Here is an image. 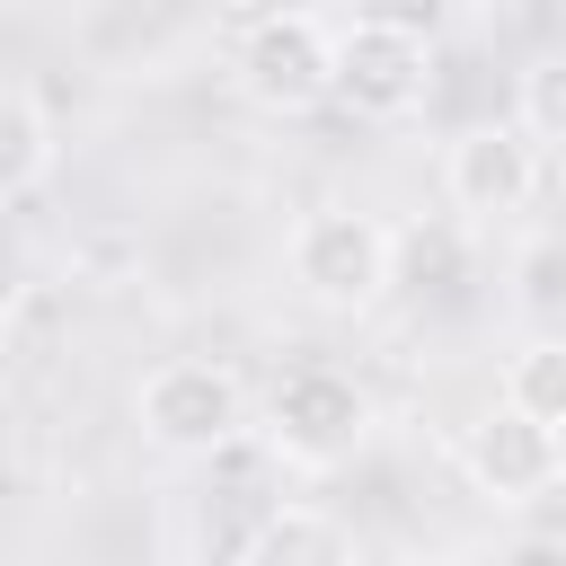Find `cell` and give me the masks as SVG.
<instances>
[{
	"label": "cell",
	"instance_id": "cell-1",
	"mask_svg": "<svg viewBox=\"0 0 566 566\" xmlns=\"http://www.w3.org/2000/svg\"><path fill=\"white\" fill-rule=\"evenodd\" d=\"M389 256H398V239L354 203H318L292 230V283L318 310H371L389 292Z\"/></svg>",
	"mask_w": 566,
	"mask_h": 566
},
{
	"label": "cell",
	"instance_id": "cell-2",
	"mask_svg": "<svg viewBox=\"0 0 566 566\" xmlns=\"http://www.w3.org/2000/svg\"><path fill=\"white\" fill-rule=\"evenodd\" d=\"M239 88L265 115H301V106L336 97V27L310 9H265L239 35Z\"/></svg>",
	"mask_w": 566,
	"mask_h": 566
},
{
	"label": "cell",
	"instance_id": "cell-3",
	"mask_svg": "<svg viewBox=\"0 0 566 566\" xmlns=\"http://www.w3.org/2000/svg\"><path fill=\"white\" fill-rule=\"evenodd\" d=\"M363 433H371V398L345 371H292L265 398V442L292 469H336V460L363 451Z\"/></svg>",
	"mask_w": 566,
	"mask_h": 566
},
{
	"label": "cell",
	"instance_id": "cell-4",
	"mask_svg": "<svg viewBox=\"0 0 566 566\" xmlns=\"http://www.w3.org/2000/svg\"><path fill=\"white\" fill-rule=\"evenodd\" d=\"M248 424V389L221 363H159L142 380V433L159 451H221Z\"/></svg>",
	"mask_w": 566,
	"mask_h": 566
},
{
	"label": "cell",
	"instance_id": "cell-5",
	"mask_svg": "<svg viewBox=\"0 0 566 566\" xmlns=\"http://www.w3.org/2000/svg\"><path fill=\"white\" fill-rule=\"evenodd\" d=\"M442 195L451 212L469 221H504L539 195V142L522 124H469L451 150H442Z\"/></svg>",
	"mask_w": 566,
	"mask_h": 566
},
{
	"label": "cell",
	"instance_id": "cell-6",
	"mask_svg": "<svg viewBox=\"0 0 566 566\" xmlns=\"http://www.w3.org/2000/svg\"><path fill=\"white\" fill-rule=\"evenodd\" d=\"M469 486L478 495H495V504H539L557 478H566V433H548V424H531L522 407H486L478 424H469Z\"/></svg>",
	"mask_w": 566,
	"mask_h": 566
},
{
	"label": "cell",
	"instance_id": "cell-7",
	"mask_svg": "<svg viewBox=\"0 0 566 566\" xmlns=\"http://www.w3.org/2000/svg\"><path fill=\"white\" fill-rule=\"evenodd\" d=\"M424 62H433V35L354 18V27L336 35V97H345L354 115H407V106L424 97Z\"/></svg>",
	"mask_w": 566,
	"mask_h": 566
},
{
	"label": "cell",
	"instance_id": "cell-8",
	"mask_svg": "<svg viewBox=\"0 0 566 566\" xmlns=\"http://www.w3.org/2000/svg\"><path fill=\"white\" fill-rule=\"evenodd\" d=\"M239 566H354V531L336 513H318V504H283V513L256 522Z\"/></svg>",
	"mask_w": 566,
	"mask_h": 566
},
{
	"label": "cell",
	"instance_id": "cell-9",
	"mask_svg": "<svg viewBox=\"0 0 566 566\" xmlns=\"http://www.w3.org/2000/svg\"><path fill=\"white\" fill-rule=\"evenodd\" d=\"M504 407H522L531 424L566 433V336H531V345L504 363Z\"/></svg>",
	"mask_w": 566,
	"mask_h": 566
},
{
	"label": "cell",
	"instance_id": "cell-10",
	"mask_svg": "<svg viewBox=\"0 0 566 566\" xmlns=\"http://www.w3.org/2000/svg\"><path fill=\"white\" fill-rule=\"evenodd\" d=\"M53 168V124L27 88H0V195H27Z\"/></svg>",
	"mask_w": 566,
	"mask_h": 566
},
{
	"label": "cell",
	"instance_id": "cell-11",
	"mask_svg": "<svg viewBox=\"0 0 566 566\" xmlns=\"http://www.w3.org/2000/svg\"><path fill=\"white\" fill-rule=\"evenodd\" d=\"M522 133L531 142H566V62H539L522 80Z\"/></svg>",
	"mask_w": 566,
	"mask_h": 566
},
{
	"label": "cell",
	"instance_id": "cell-12",
	"mask_svg": "<svg viewBox=\"0 0 566 566\" xmlns=\"http://www.w3.org/2000/svg\"><path fill=\"white\" fill-rule=\"evenodd\" d=\"M522 274H531V283H522L531 301H557V292H566V248H557V239H548V248H531V265H522Z\"/></svg>",
	"mask_w": 566,
	"mask_h": 566
},
{
	"label": "cell",
	"instance_id": "cell-13",
	"mask_svg": "<svg viewBox=\"0 0 566 566\" xmlns=\"http://www.w3.org/2000/svg\"><path fill=\"white\" fill-rule=\"evenodd\" d=\"M18 292H27V283H18V256H9V248H0V327H9V318H18Z\"/></svg>",
	"mask_w": 566,
	"mask_h": 566
}]
</instances>
